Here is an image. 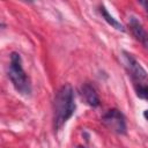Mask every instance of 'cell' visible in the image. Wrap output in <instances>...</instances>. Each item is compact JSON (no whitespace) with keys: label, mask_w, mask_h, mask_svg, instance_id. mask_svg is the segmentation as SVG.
Instances as JSON below:
<instances>
[{"label":"cell","mask_w":148,"mask_h":148,"mask_svg":"<svg viewBox=\"0 0 148 148\" xmlns=\"http://www.w3.org/2000/svg\"><path fill=\"white\" fill-rule=\"evenodd\" d=\"M74 90L71 84L62 86L54 98L53 104V125L54 130H60L62 125L73 116L75 111Z\"/></svg>","instance_id":"1"},{"label":"cell","mask_w":148,"mask_h":148,"mask_svg":"<svg viewBox=\"0 0 148 148\" xmlns=\"http://www.w3.org/2000/svg\"><path fill=\"white\" fill-rule=\"evenodd\" d=\"M8 76L14 86V88L24 96H29L31 94V86L29 77L22 67V59L17 52L10 53V61L8 68Z\"/></svg>","instance_id":"2"},{"label":"cell","mask_w":148,"mask_h":148,"mask_svg":"<svg viewBox=\"0 0 148 148\" xmlns=\"http://www.w3.org/2000/svg\"><path fill=\"white\" fill-rule=\"evenodd\" d=\"M102 121L104 125L110 128L111 131L118 133V134H125L126 133V121L124 114L117 110V109H111L109 110L103 117Z\"/></svg>","instance_id":"3"},{"label":"cell","mask_w":148,"mask_h":148,"mask_svg":"<svg viewBox=\"0 0 148 148\" xmlns=\"http://www.w3.org/2000/svg\"><path fill=\"white\" fill-rule=\"evenodd\" d=\"M123 53H124V60H125L126 67L128 69V73L131 74L132 79L136 83H141L143 80L147 79V72L145 71V68L139 64V61L132 54H130L125 51Z\"/></svg>","instance_id":"4"},{"label":"cell","mask_w":148,"mask_h":148,"mask_svg":"<svg viewBox=\"0 0 148 148\" xmlns=\"http://www.w3.org/2000/svg\"><path fill=\"white\" fill-rule=\"evenodd\" d=\"M130 29L135 39L139 40L146 49H148V32L145 30L141 22L134 16L130 17Z\"/></svg>","instance_id":"5"},{"label":"cell","mask_w":148,"mask_h":148,"mask_svg":"<svg viewBox=\"0 0 148 148\" xmlns=\"http://www.w3.org/2000/svg\"><path fill=\"white\" fill-rule=\"evenodd\" d=\"M81 96L84 99V102L92 108H96L99 105V97L95 89L89 83H83L81 87Z\"/></svg>","instance_id":"6"},{"label":"cell","mask_w":148,"mask_h":148,"mask_svg":"<svg viewBox=\"0 0 148 148\" xmlns=\"http://www.w3.org/2000/svg\"><path fill=\"white\" fill-rule=\"evenodd\" d=\"M99 13L102 14L103 18H104L112 28H114V29H117V30H119V31H125L124 25H123L120 22H118L112 15H110V13L106 10V8H105L104 6H99Z\"/></svg>","instance_id":"7"},{"label":"cell","mask_w":148,"mask_h":148,"mask_svg":"<svg viewBox=\"0 0 148 148\" xmlns=\"http://www.w3.org/2000/svg\"><path fill=\"white\" fill-rule=\"evenodd\" d=\"M135 91H136V95L140 98L148 101V82H146V83H143V82L136 83Z\"/></svg>","instance_id":"8"},{"label":"cell","mask_w":148,"mask_h":148,"mask_svg":"<svg viewBox=\"0 0 148 148\" xmlns=\"http://www.w3.org/2000/svg\"><path fill=\"white\" fill-rule=\"evenodd\" d=\"M143 117L148 120V110H146V111H143Z\"/></svg>","instance_id":"9"},{"label":"cell","mask_w":148,"mask_h":148,"mask_svg":"<svg viewBox=\"0 0 148 148\" xmlns=\"http://www.w3.org/2000/svg\"><path fill=\"white\" fill-rule=\"evenodd\" d=\"M140 3L143 5V6H146V8H147V10H148V2H143V1H141Z\"/></svg>","instance_id":"10"},{"label":"cell","mask_w":148,"mask_h":148,"mask_svg":"<svg viewBox=\"0 0 148 148\" xmlns=\"http://www.w3.org/2000/svg\"><path fill=\"white\" fill-rule=\"evenodd\" d=\"M77 148H84V147H77Z\"/></svg>","instance_id":"11"}]
</instances>
